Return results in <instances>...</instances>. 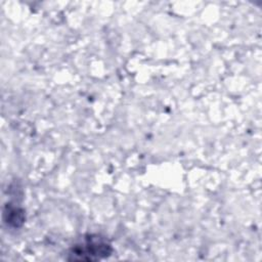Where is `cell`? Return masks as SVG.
Returning a JSON list of instances; mask_svg holds the SVG:
<instances>
[{
    "label": "cell",
    "mask_w": 262,
    "mask_h": 262,
    "mask_svg": "<svg viewBox=\"0 0 262 262\" xmlns=\"http://www.w3.org/2000/svg\"><path fill=\"white\" fill-rule=\"evenodd\" d=\"M111 244L98 234H89L75 244L69 252V260L95 261L110 256Z\"/></svg>",
    "instance_id": "obj_1"
}]
</instances>
